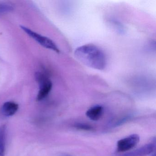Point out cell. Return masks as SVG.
Segmentation results:
<instances>
[{"label":"cell","instance_id":"6da1fadb","mask_svg":"<svg viewBox=\"0 0 156 156\" xmlns=\"http://www.w3.org/2000/svg\"><path fill=\"white\" fill-rule=\"evenodd\" d=\"M74 55L82 63L93 69L103 70L106 66L105 53L94 44H85L78 47L75 51Z\"/></svg>","mask_w":156,"mask_h":156},{"label":"cell","instance_id":"7a4b0ae2","mask_svg":"<svg viewBox=\"0 0 156 156\" xmlns=\"http://www.w3.org/2000/svg\"><path fill=\"white\" fill-rule=\"evenodd\" d=\"M35 77L40 86L36 100L41 101L46 98L50 94L52 88V83L46 75L40 72L36 73Z\"/></svg>","mask_w":156,"mask_h":156},{"label":"cell","instance_id":"3957f363","mask_svg":"<svg viewBox=\"0 0 156 156\" xmlns=\"http://www.w3.org/2000/svg\"><path fill=\"white\" fill-rule=\"evenodd\" d=\"M20 27L22 30L25 32L29 36L31 37L44 48L52 50L57 53H60V51L59 48L56 44L51 39L45 36H42L27 27L23 26H21Z\"/></svg>","mask_w":156,"mask_h":156},{"label":"cell","instance_id":"277c9868","mask_svg":"<svg viewBox=\"0 0 156 156\" xmlns=\"http://www.w3.org/2000/svg\"><path fill=\"white\" fill-rule=\"evenodd\" d=\"M140 136L136 134L119 140L117 143V150L118 152H126L136 146L139 142Z\"/></svg>","mask_w":156,"mask_h":156},{"label":"cell","instance_id":"5b68a950","mask_svg":"<svg viewBox=\"0 0 156 156\" xmlns=\"http://www.w3.org/2000/svg\"><path fill=\"white\" fill-rule=\"evenodd\" d=\"M155 148L154 144L149 143L133 151L124 153L120 156H147L153 152Z\"/></svg>","mask_w":156,"mask_h":156},{"label":"cell","instance_id":"8992f818","mask_svg":"<svg viewBox=\"0 0 156 156\" xmlns=\"http://www.w3.org/2000/svg\"><path fill=\"white\" fill-rule=\"evenodd\" d=\"M104 114V108L101 105H95L88 109L86 112L87 116L93 121L100 119Z\"/></svg>","mask_w":156,"mask_h":156},{"label":"cell","instance_id":"52a82bcc","mask_svg":"<svg viewBox=\"0 0 156 156\" xmlns=\"http://www.w3.org/2000/svg\"><path fill=\"white\" fill-rule=\"evenodd\" d=\"M19 108L18 104L12 101L5 102L2 108V112L3 115L11 117L14 115Z\"/></svg>","mask_w":156,"mask_h":156},{"label":"cell","instance_id":"ba28073f","mask_svg":"<svg viewBox=\"0 0 156 156\" xmlns=\"http://www.w3.org/2000/svg\"><path fill=\"white\" fill-rule=\"evenodd\" d=\"M7 131L6 124L0 126V156H5L6 153Z\"/></svg>","mask_w":156,"mask_h":156},{"label":"cell","instance_id":"9c48e42d","mask_svg":"<svg viewBox=\"0 0 156 156\" xmlns=\"http://www.w3.org/2000/svg\"><path fill=\"white\" fill-rule=\"evenodd\" d=\"M76 128L78 129H81L84 130H92L94 129L93 126L85 123H77L74 126Z\"/></svg>","mask_w":156,"mask_h":156},{"label":"cell","instance_id":"30bf717a","mask_svg":"<svg viewBox=\"0 0 156 156\" xmlns=\"http://www.w3.org/2000/svg\"><path fill=\"white\" fill-rule=\"evenodd\" d=\"M12 7L6 4H0V13L9 12L12 10Z\"/></svg>","mask_w":156,"mask_h":156},{"label":"cell","instance_id":"8fae6325","mask_svg":"<svg viewBox=\"0 0 156 156\" xmlns=\"http://www.w3.org/2000/svg\"></svg>","mask_w":156,"mask_h":156}]
</instances>
